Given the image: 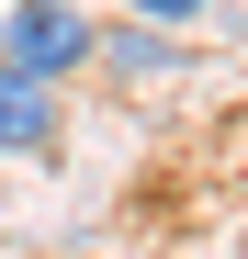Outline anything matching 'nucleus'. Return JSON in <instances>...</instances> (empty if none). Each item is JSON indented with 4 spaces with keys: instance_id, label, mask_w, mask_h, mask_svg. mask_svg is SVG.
Here are the masks:
<instances>
[{
    "instance_id": "obj_1",
    "label": "nucleus",
    "mask_w": 248,
    "mask_h": 259,
    "mask_svg": "<svg viewBox=\"0 0 248 259\" xmlns=\"http://www.w3.org/2000/svg\"><path fill=\"white\" fill-rule=\"evenodd\" d=\"M91 12L79 0H12V34H0V68H34V79H57L68 91V68H91Z\"/></svg>"
},
{
    "instance_id": "obj_2",
    "label": "nucleus",
    "mask_w": 248,
    "mask_h": 259,
    "mask_svg": "<svg viewBox=\"0 0 248 259\" xmlns=\"http://www.w3.org/2000/svg\"><path fill=\"white\" fill-rule=\"evenodd\" d=\"M68 147V91L34 68H0V158H57Z\"/></svg>"
},
{
    "instance_id": "obj_3",
    "label": "nucleus",
    "mask_w": 248,
    "mask_h": 259,
    "mask_svg": "<svg viewBox=\"0 0 248 259\" xmlns=\"http://www.w3.org/2000/svg\"><path fill=\"white\" fill-rule=\"evenodd\" d=\"M91 57H102L113 79H170V68H181V46H170L158 23H136V12H124V23H102V34H91Z\"/></svg>"
},
{
    "instance_id": "obj_4",
    "label": "nucleus",
    "mask_w": 248,
    "mask_h": 259,
    "mask_svg": "<svg viewBox=\"0 0 248 259\" xmlns=\"http://www.w3.org/2000/svg\"><path fill=\"white\" fill-rule=\"evenodd\" d=\"M124 12H136V23H158V34H170V23H192V12H215V0H124Z\"/></svg>"
}]
</instances>
